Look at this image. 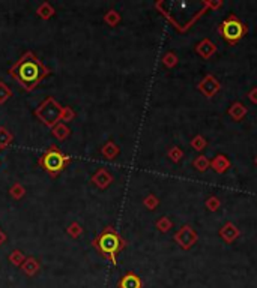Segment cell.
Segmentation results:
<instances>
[{
    "mask_svg": "<svg viewBox=\"0 0 257 288\" xmlns=\"http://www.w3.org/2000/svg\"><path fill=\"white\" fill-rule=\"evenodd\" d=\"M8 74L26 92H33L51 74V71L39 60V57L33 51H26L8 69Z\"/></svg>",
    "mask_w": 257,
    "mask_h": 288,
    "instance_id": "obj_1",
    "label": "cell"
},
{
    "mask_svg": "<svg viewBox=\"0 0 257 288\" xmlns=\"http://www.w3.org/2000/svg\"><path fill=\"white\" fill-rule=\"evenodd\" d=\"M92 246L96 248V251L104 258H107L108 261L116 264V257L123 249L125 242L122 240V237L111 227H107L93 239Z\"/></svg>",
    "mask_w": 257,
    "mask_h": 288,
    "instance_id": "obj_2",
    "label": "cell"
},
{
    "mask_svg": "<svg viewBox=\"0 0 257 288\" xmlns=\"http://www.w3.org/2000/svg\"><path fill=\"white\" fill-rule=\"evenodd\" d=\"M71 156L63 153L57 146L51 144L38 159V165L50 176V177H57L69 164H71Z\"/></svg>",
    "mask_w": 257,
    "mask_h": 288,
    "instance_id": "obj_3",
    "label": "cell"
},
{
    "mask_svg": "<svg viewBox=\"0 0 257 288\" xmlns=\"http://www.w3.org/2000/svg\"><path fill=\"white\" fill-rule=\"evenodd\" d=\"M62 105L53 98V96H47L36 108H35V117L45 125L47 128H53L60 122V113H62Z\"/></svg>",
    "mask_w": 257,
    "mask_h": 288,
    "instance_id": "obj_4",
    "label": "cell"
},
{
    "mask_svg": "<svg viewBox=\"0 0 257 288\" xmlns=\"http://www.w3.org/2000/svg\"><path fill=\"white\" fill-rule=\"evenodd\" d=\"M221 32H223V35H224V38H226L227 41L236 42V41L241 39V36L244 35V27H242V24H241L236 18L230 17L229 20H226V21L223 23Z\"/></svg>",
    "mask_w": 257,
    "mask_h": 288,
    "instance_id": "obj_5",
    "label": "cell"
},
{
    "mask_svg": "<svg viewBox=\"0 0 257 288\" xmlns=\"http://www.w3.org/2000/svg\"><path fill=\"white\" fill-rule=\"evenodd\" d=\"M20 269H21V272H23L26 276L33 278L35 275L39 273V270H41V264H39V261H38L35 257H27L26 261L23 263V266H21Z\"/></svg>",
    "mask_w": 257,
    "mask_h": 288,
    "instance_id": "obj_6",
    "label": "cell"
},
{
    "mask_svg": "<svg viewBox=\"0 0 257 288\" xmlns=\"http://www.w3.org/2000/svg\"><path fill=\"white\" fill-rule=\"evenodd\" d=\"M113 177L110 176V173L104 168L98 170L93 176H92V182L99 188V189H105L110 183H111Z\"/></svg>",
    "mask_w": 257,
    "mask_h": 288,
    "instance_id": "obj_7",
    "label": "cell"
},
{
    "mask_svg": "<svg viewBox=\"0 0 257 288\" xmlns=\"http://www.w3.org/2000/svg\"><path fill=\"white\" fill-rule=\"evenodd\" d=\"M142 285H143V284H142V279H140L136 273H133V272L123 275V276L120 278L119 284H117V287L119 288H142Z\"/></svg>",
    "mask_w": 257,
    "mask_h": 288,
    "instance_id": "obj_8",
    "label": "cell"
},
{
    "mask_svg": "<svg viewBox=\"0 0 257 288\" xmlns=\"http://www.w3.org/2000/svg\"><path fill=\"white\" fill-rule=\"evenodd\" d=\"M54 14H56V9H54L53 5L48 3V2H42V3L36 8V15H38L41 20H44V21L53 18Z\"/></svg>",
    "mask_w": 257,
    "mask_h": 288,
    "instance_id": "obj_9",
    "label": "cell"
},
{
    "mask_svg": "<svg viewBox=\"0 0 257 288\" xmlns=\"http://www.w3.org/2000/svg\"><path fill=\"white\" fill-rule=\"evenodd\" d=\"M51 135H53L56 140L63 141V140H66V138L71 135V129H69L65 123L59 122L56 126H53V128H51Z\"/></svg>",
    "mask_w": 257,
    "mask_h": 288,
    "instance_id": "obj_10",
    "label": "cell"
},
{
    "mask_svg": "<svg viewBox=\"0 0 257 288\" xmlns=\"http://www.w3.org/2000/svg\"><path fill=\"white\" fill-rule=\"evenodd\" d=\"M14 141V134L6 128V126H0V150L8 149Z\"/></svg>",
    "mask_w": 257,
    "mask_h": 288,
    "instance_id": "obj_11",
    "label": "cell"
},
{
    "mask_svg": "<svg viewBox=\"0 0 257 288\" xmlns=\"http://www.w3.org/2000/svg\"><path fill=\"white\" fill-rule=\"evenodd\" d=\"M8 192H9L11 198H14L15 201H18V200L24 198V195H26V188H24L20 182H15V183L11 185V188H9Z\"/></svg>",
    "mask_w": 257,
    "mask_h": 288,
    "instance_id": "obj_12",
    "label": "cell"
},
{
    "mask_svg": "<svg viewBox=\"0 0 257 288\" xmlns=\"http://www.w3.org/2000/svg\"><path fill=\"white\" fill-rule=\"evenodd\" d=\"M26 258H27V257L24 255V252L20 251V249H14V251L9 254V257H8L9 263H11L12 266H15V267H21L23 263L26 261Z\"/></svg>",
    "mask_w": 257,
    "mask_h": 288,
    "instance_id": "obj_13",
    "label": "cell"
},
{
    "mask_svg": "<svg viewBox=\"0 0 257 288\" xmlns=\"http://www.w3.org/2000/svg\"><path fill=\"white\" fill-rule=\"evenodd\" d=\"M101 153L107 158V159H113L116 158V155L119 153V149L116 147V144L113 141H108L104 144V147L101 149Z\"/></svg>",
    "mask_w": 257,
    "mask_h": 288,
    "instance_id": "obj_14",
    "label": "cell"
},
{
    "mask_svg": "<svg viewBox=\"0 0 257 288\" xmlns=\"http://www.w3.org/2000/svg\"><path fill=\"white\" fill-rule=\"evenodd\" d=\"M66 233L68 236H71L72 239H78L83 233V227L78 224V222H71L66 228Z\"/></svg>",
    "mask_w": 257,
    "mask_h": 288,
    "instance_id": "obj_15",
    "label": "cell"
},
{
    "mask_svg": "<svg viewBox=\"0 0 257 288\" xmlns=\"http://www.w3.org/2000/svg\"><path fill=\"white\" fill-rule=\"evenodd\" d=\"M11 96H12V90H11V87H9L6 83L0 81V105L6 104L8 99H9Z\"/></svg>",
    "mask_w": 257,
    "mask_h": 288,
    "instance_id": "obj_16",
    "label": "cell"
},
{
    "mask_svg": "<svg viewBox=\"0 0 257 288\" xmlns=\"http://www.w3.org/2000/svg\"><path fill=\"white\" fill-rule=\"evenodd\" d=\"M75 111L71 108V107H63L62 108V113H60V122L62 123H66V122H72L75 119Z\"/></svg>",
    "mask_w": 257,
    "mask_h": 288,
    "instance_id": "obj_17",
    "label": "cell"
},
{
    "mask_svg": "<svg viewBox=\"0 0 257 288\" xmlns=\"http://www.w3.org/2000/svg\"><path fill=\"white\" fill-rule=\"evenodd\" d=\"M104 20H105V23H107L108 26H116L117 21L120 20V17L117 15L116 11H108V12L105 14V17H104Z\"/></svg>",
    "mask_w": 257,
    "mask_h": 288,
    "instance_id": "obj_18",
    "label": "cell"
},
{
    "mask_svg": "<svg viewBox=\"0 0 257 288\" xmlns=\"http://www.w3.org/2000/svg\"><path fill=\"white\" fill-rule=\"evenodd\" d=\"M5 242H6V234H5V231L0 228V246H2Z\"/></svg>",
    "mask_w": 257,
    "mask_h": 288,
    "instance_id": "obj_19",
    "label": "cell"
}]
</instances>
